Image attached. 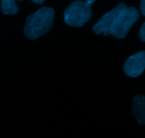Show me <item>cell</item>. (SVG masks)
<instances>
[{
	"label": "cell",
	"mask_w": 145,
	"mask_h": 138,
	"mask_svg": "<svg viewBox=\"0 0 145 138\" xmlns=\"http://www.w3.org/2000/svg\"><path fill=\"white\" fill-rule=\"evenodd\" d=\"M132 112L138 123L145 124V97L143 95L137 94L133 98Z\"/></svg>",
	"instance_id": "cell-6"
},
{
	"label": "cell",
	"mask_w": 145,
	"mask_h": 138,
	"mask_svg": "<svg viewBox=\"0 0 145 138\" xmlns=\"http://www.w3.org/2000/svg\"><path fill=\"white\" fill-rule=\"evenodd\" d=\"M144 67L145 52L142 50L131 55L125 62L123 69L127 76L135 78L142 74Z\"/></svg>",
	"instance_id": "cell-5"
},
{
	"label": "cell",
	"mask_w": 145,
	"mask_h": 138,
	"mask_svg": "<svg viewBox=\"0 0 145 138\" xmlns=\"http://www.w3.org/2000/svg\"><path fill=\"white\" fill-rule=\"evenodd\" d=\"M85 2L86 3V4H89V5H91V4H93V3L95 2L94 0H86V1H85Z\"/></svg>",
	"instance_id": "cell-11"
},
{
	"label": "cell",
	"mask_w": 145,
	"mask_h": 138,
	"mask_svg": "<svg viewBox=\"0 0 145 138\" xmlns=\"http://www.w3.org/2000/svg\"><path fill=\"white\" fill-rule=\"evenodd\" d=\"M139 37H140V40L143 42L145 41V23H143L142 25L141 28H140V31H139Z\"/></svg>",
	"instance_id": "cell-8"
},
{
	"label": "cell",
	"mask_w": 145,
	"mask_h": 138,
	"mask_svg": "<svg viewBox=\"0 0 145 138\" xmlns=\"http://www.w3.org/2000/svg\"><path fill=\"white\" fill-rule=\"evenodd\" d=\"M140 12H141L142 15L145 16V1L144 0H142L140 4Z\"/></svg>",
	"instance_id": "cell-9"
},
{
	"label": "cell",
	"mask_w": 145,
	"mask_h": 138,
	"mask_svg": "<svg viewBox=\"0 0 145 138\" xmlns=\"http://www.w3.org/2000/svg\"><path fill=\"white\" fill-rule=\"evenodd\" d=\"M127 7L120 3L116 7L104 14L93 26V31L96 35L103 33L105 36L111 35L125 13Z\"/></svg>",
	"instance_id": "cell-3"
},
{
	"label": "cell",
	"mask_w": 145,
	"mask_h": 138,
	"mask_svg": "<svg viewBox=\"0 0 145 138\" xmlns=\"http://www.w3.org/2000/svg\"><path fill=\"white\" fill-rule=\"evenodd\" d=\"M33 2L35 3V4H42L45 2V1H44V0H33Z\"/></svg>",
	"instance_id": "cell-10"
},
{
	"label": "cell",
	"mask_w": 145,
	"mask_h": 138,
	"mask_svg": "<svg viewBox=\"0 0 145 138\" xmlns=\"http://www.w3.org/2000/svg\"><path fill=\"white\" fill-rule=\"evenodd\" d=\"M92 16L91 7L80 0L71 3L65 10L64 20L72 27H82L90 20Z\"/></svg>",
	"instance_id": "cell-2"
},
{
	"label": "cell",
	"mask_w": 145,
	"mask_h": 138,
	"mask_svg": "<svg viewBox=\"0 0 145 138\" xmlns=\"http://www.w3.org/2000/svg\"><path fill=\"white\" fill-rule=\"evenodd\" d=\"M1 10L4 14L14 15L18 11V7L16 2L14 0H2L1 4Z\"/></svg>",
	"instance_id": "cell-7"
},
{
	"label": "cell",
	"mask_w": 145,
	"mask_h": 138,
	"mask_svg": "<svg viewBox=\"0 0 145 138\" xmlns=\"http://www.w3.org/2000/svg\"><path fill=\"white\" fill-rule=\"evenodd\" d=\"M139 18L140 13L135 7H127L118 25L112 33L111 35L118 39L124 38L127 35L129 31L131 29L132 26L137 22Z\"/></svg>",
	"instance_id": "cell-4"
},
{
	"label": "cell",
	"mask_w": 145,
	"mask_h": 138,
	"mask_svg": "<svg viewBox=\"0 0 145 138\" xmlns=\"http://www.w3.org/2000/svg\"><path fill=\"white\" fill-rule=\"evenodd\" d=\"M55 14L52 8L43 7L30 14L24 28L25 36L30 40H35L49 32L52 28Z\"/></svg>",
	"instance_id": "cell-1"
}]
</instances>
